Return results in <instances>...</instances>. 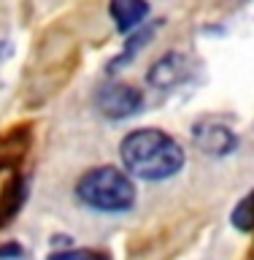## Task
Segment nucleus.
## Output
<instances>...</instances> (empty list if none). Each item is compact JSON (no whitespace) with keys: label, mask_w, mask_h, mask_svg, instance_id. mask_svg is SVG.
Returning <instances> with one entry per match:
<instances>
[{"label":"nucleus","mask_w":254,"mask_h":260,"mask_svg":"<svg viewBox=\"0 0 254 260\" xmlns=\"http://www.w3.org/2000/svg\"><path fill=\"white\" fill-rule=\"evenodd\" d=\"M76 195L84 206L103 211V214H119L135 203V184L127 171L114 166L89 168L76 182Z\"/></svg>","instance_id":"f03ea898"},{"label":"nucleus","mask_w":254,"mask_h":260,"mask_svg":"<svg viewBox=\"0 0 254 260\" xmlns=\"http://www.w3.org/2000/svg\"><path fill=\"white\" fill-rule=\"evenodd\" d=\"M190 68H192L190 60L182 52H168L146 71V81L154 89H173L190 76Z\"/></svg>","instance_id":"20e7f679"},{"label":"nucleus","mask_w":254,"mask_h":260,"mask_svg":"<svg viewBox=\"0 0 254 260\" xmlns=\"http://www.w3.org/2000/svg\"><path fill=\"white\" fill-rule=\"evenodd\" d=\"M95 106H97V111L108 119H127V117H133V114L141 111L143 95H141V89H135L133 84L111 81V84H103L95 92Z\"/></svg>","instance_id":"7ed1b4c3"},{"label":"nucleus","mask_w":254,"mask_h":260,"mask_svg":"<svg viewBox=\"0 0 254 260\" xmlns=\"http://www.w3.org/2000/svg\"><path fill=\"white\" fill-rule=\"evenodd\" d=\"M108 14L117 22L119 32H130L146 19L149 14V3L146 0H111L108 3Z\"/></svg>","instance_id":"423d86ee"},{"label":"nucleus","mask_w":254,"mask_h":260,"mask_svg":"<svg viewBox=\"0 0 254 260\" xmlns=\"http://www.w3.org/2000/svg\"><path fill=\"white\" fill-rule=\"evenodd\" d=\"M119 154L127 174L149 179V182H162V179L176 176L187 160L182 144L157 127H138L127 133L119 144Z\"/></svg>","instance_id":"f257e3e1"},{"label":"nucleus","mask_w":254,"mask_h":260,"mask_svg":"<svg viewBox=\"0 0 254 260\" xmlns=\"http://www.w3.org/2000/svg\"><path fill=\"white\" fill-rule=\"evenodd\" d=\"M233 225L238 231H254V190L233 211Z\"/></svg>","instance_id":"0eeeda50"},{"label":"nucleus","mask_w":254,"mask_h":260,"mask_svg":"<svg viewBox=\"0 0 254 260\" xmlns=\"http://www.w3.org/2000/svg\"><path fill=\"white\" fill-rule=\"evenodd\" d=\"M192 141L200 152L216 154V157H225V154L235 152V146H238L235 133L230 127L219 125V122H198L192 127Z\"/></svg>","instance_id":"39448f33"},{"label":"nucleus","mask_w":254,"mask_h":260,"mask_svg":"<svg viewBox=\"0 0 254 260\" xmlns=\"http://www.w3.org/2000/svg\"><path fill=\"white\" fill-rule=\"evenodd\" d=\"M241 3H249V0H241Z\"/></svg>","instance_id":"1a4fd4ad"},{"label":"nucleus","mask_w":254,"mask_h":260,"mask_svg":"<svg viewBox=\"0 0 254 260\" xmlns=\"http://www.w3.org/2000/svg\"><path fill=\"white\" fill-rule=\"evenodd\" d=\"M49 260H105V257L95 249H68V252H57Z\"/></svg>","instance_id":"6e6552de"}]
</instances>
